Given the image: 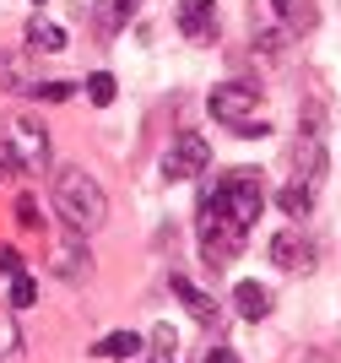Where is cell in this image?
Returning a JSON list of instances; mask_svg holds the SVG:
<instances>
[{
  "mask_svg": "<svg viewBox=\"0 0 341 363\" xmlns=\"http://www.w3.org/2000/svg\"><path fill=\"white\" fill-rule=\"evenodd\" d=\"M174 22H179V33H184V38L211 44V38H217V0H179Z\"/></svg>",
  "mask_w": 341,
  "mask_h": 363,
  "instance_id": "52a82bcc",
  "label": "cell"
},
{
  "mask_svg": "<svg viewBox=\"0 0 341 363\" xmlns=\"http://www.w3.org/2000/svg\"><path fill=\"white\" fill-rule=\"evenodd\" d=\"M0 277H6V282H16V277H22V255H16L11 244H0Z\"/></svg>",
  "mask_w": 341,
  "mask_h": 363,
  "instance_id": "603a6c76",
  "label": "cell"
},
{
  "mask_svg": "<svg viewBox=\"0 0 341 363\" xmlns=\"http://www.w3.org/2000/svg\"><path fill=\"white\" fill-rule=\"evenodd\" d=\"M141 352V336L135 331H108L98 347H92V358H108V363H119V358H135Z\"/></svg>",
  "mask_w": 341,
  "mask_h": 363,
  "instance_id": "9a60e30c",
  "label": "cell"
},
{
  "mask_svg": "<svg viewBox=\"0 0 341 363\" xmlns=\"http://www.w3.org/2000/svg\"><path fill=\"white\" fill-rule=\"evenodd\" d=\"M135 6H141V0H98V11H92L98 33H119V28L135 16Z\"/></svg>",
  "mask_w": 341,
  "mask_h": 363,
  "instance_id": "5bb4252c",
  "label": "cell"
},
{
  "mask_svg": "<svg viewBox=\"0 0 341 363\" xmlns=\"http://www.w3.org/2000/svg\"><path fill=\"white\" fill-rule=\"evenodd\" d=\"M206 163H211V141L195 136V130L174 136V147L163 152V174H168V179H201Z\"/></svg>",
  "mask_w": 341,
  "mask_h": 363,
  "instance_id": "8992f818",
  "label": "cell"
},
{
  "mask_svg": "<svg viewBox=\"0 0 341 363\" xmlns=\"http://www.w3.org/2000/svg\"><path fill=\"white\" fill-rule=\"evenodd\" d=\"M16 223L28 228V233H38V228H44V223H38V201H33V196H16Z\"/></svg>",
  "mask_w": 341,
  "mask_h": 363,
  "instance_id": "44dd1931",
  "label": "cell"
},
{
  "mask_svg": "<svg viewBox=\"0 0 341 363\" xmlns=\"http://www.w3.org/2000/svg\"><path fill=\"white\" fill-rule=\"evenodd\" d=\"M28 49H33V55H60V49H65V28H60V22H44V16H33V22H28Z\"/></svg>",
  "mask_w": 341,
  "mask_h": 363,
  "instance_id": "7c38bea8",
  "label": "cell"
},
{
  "mask_svg": "<svg viewBox=\"0 0 341 363\" xmlns=\"http://www.w3.org/2000/svg\"><path fill=\"white\" fill-rule=\"evenodd\" d=\"M0 363H22V331L11 315H0Z\"/></svg>",
  "mask_w": 341,
  "mask_h": 363,
  "instance_id": "e0dca14e",
  "label": "cell"
},
{
  "mask_svg": "<svg viewBox=\"0 0 341 363\" xmlns=\"http://www.w3.org/2000/svg\"><path fill=\"white\" fill-rule=\"evenodd\" d=\"M152 363H174V331H168V325L152 331Z\"/></svg>",
  "mask_w": 341,
  "mask_h": 363,
  "instance_id": "ffe728a7",
  "label": "cell"
},
{
  "mask_svg": "<svg viewBox=\"0 0 341 363\" xmlns=\"http://www.w3.org/2000/svg\"><path fill=\"white\" fill-rule=\"evenodd\" d=\"M244 239H250V228H244V223H233L228 212H217V206H206V201H201L195 244H201V260H206L211 272L233 266V260H238V250H244Z\"/></svg>",
  "mask_w": 341,
  "mask_h": 363,
  "instance_id": "3957f363",
  "label": "cell"
},
{
  "mask_svg": "<svg viewBox=\"0 0 341 363\" xmlns=\"http://www.w3.org/2000/svg\"><path fill=\"white\" fill-rule=\"evenodd\" d=\"M92 266L87 255V233H76L71 223H65V233H60V250H55V272L65 277V282H82V272Z\"/></svg>",
  "mask_w": 341,
  "mask_h": 363,
  "instance_id": "9c48e42d",
  "label": "cell"
},
{
  "mask_svg": "<svg viewBox=\"0 0 341 363\" xmlns=\"http://www.w3.org/2000/svg\"><path fill=\"white\" fill-rule=\"evenodd\" d=\"M271 6H276L282 16H293V6H298V0H271Z\"/></svg>",
  "mask_w": 341,
  "mask_h": 363,
  "instance_id": "d4e9b609",
  "label": "cell"
},
{
  "mask_svg": "<svg viewBox=\"0 0 341 363\" xmlns=\"http://www.w3.org/2000/svg\"><path fill=\"white\" fill-rule=\"evenodd\" d=\"M293 163H298V179L309 190H320V179H325V141H320V130H303V141L293 147Z\"/></svg>",
  "mask_w": 341,
  "mask_h": 363,
  "instance_id": "30bf717a",
  "label": "cell"
},
{
  "mask_svg": "<svg viewBox=\"0 0 341 363\" xmlns=\"http://www.w3.org/2000/svg\"><path fill=\"white\" fill-rule=\"evenodd\" d=\"M233 309L244 320H266L271 315V293L260 288V282H238V288H233Z\"/></svg>",
  "mask_w": 341,
  "mask_h": 363,
  "instance_id": "4fadbf2b",
  "label": "cell"
},
{
  "mask_svg": "<svg viewBox=\"0 0 341 363\" xmlns=\"http://www.w3.org/2000/svg\"><path fill=\"white\" fill-rule=\"evenodd\" d=\"M6 152L16 157V168H22V174H44V168H49V130H44L38 120H11Z\"/></svg>",
  "mask_w": 341,
  "mask_h": 363,
  "instance_id": "5b68a950",
  "label": "cell"
},
{
  "mask_svg": "<svg viewBox=\"0 0 341 363\" xmlns=\"http://www.w3.org/2000/svg\"><path fill=\"white\" fill-rule=\"evenodd\" d=\"M276 201H282V212L293 217V223H303V217L314 212V190H309V184H303V179H293V184H287V190H282V196H276Z\"/></svg>",
  "mask_w": 341,
  "mask_h": 363,
  "instance_id": "2e32d148",
  "label": "cell"
},
{
  "mask_svg": "<svg viewBox=\"0 0 341 363\" xmlns=\"http://www.w3.org/2000/svg\"><path fill=\"white\" fill-rule=\"evenodd\" d=\"M201 201L217 206V212H228L233 223L255 228L260 212H266V184H260L255 168H233V174H223V179H211L206 190H201Z\"/></svg>",
  "mask_w": 341,
  "mask_h": 363,
  "instance_id": "7a4b0ae2",
  "label": "cell"
},
{
  "mask_svg": "<svg viewBox=\"0 0 341 363\" xmlns=\"http://www.w3.org/2000/svg\"><path fill=\"white\" fill-rule=\"evenodd\" d=\"M174 298H184V309H190L201 325H211V320H217V298H206V293L195 288L190 277H174Z\"/></svg>",
  "mask_w": 341,
  "mask_h": 363,
  "instance_id": "8fae6325",
  "label": "cell"
},
{
  "mask_svg": "<svg viewBox=\"0 0 341 363\" xmlns=\"http://www.w3.org/2000/svg\"><path fill=\"white\" fill-rule=\"evenodd\" d=\"M206 363H238V352H228V347H217V352H206Z\"/></svg>",
  "mask_w": 341,
  "mask_h": 363,
  "instance_id": "cb8c5ba5",
  "label": "cell"
},
{
  "mask_svg": "<svg viewBox=\"0 0 341 363\" xmlns=\"http://www.w3.org/2000/svg\"><path fill=\"white\" fill-rule=\"evenodd\" d=\"M55 206L76 233H98L108 223V196L87 168H60L55 174Z\"/></svg>",
  "mask_w": 341,
  "mask_h": 363,
  "instance_id": "6da1fadb",
  "label": "cell"
},
{
  "mask_svg": "<svg viewBox=\"0 0 341 363\" xmlns=\"http://www.w3.org/2000/svg\"><path fill=\"white\" fill-rule=\"evenodd\" d=\"M33 298H38V282H33V277H16L11 282V309H28Z\"/></svg>",
  "mask_w": 341,
  "mask_h": 363,
  "instance_id": "7402d4cb",
  "label": "cell"
},
{
  "mask_svg": "<svg viewBox=\"0 0 341 363\" xmlns=\"http://www.w3.org/2000/svg\"><path fill=\"white\" fill-rule=\"evenodd\" d=\"M114 76H108V71H92L87 76V98H92V108H108V104H114Z\"/></svg>",
  "mask_w": 341,
  "mask_h": 363,
  "instance_id": "ac0fdd59",
  "label": "cell"
},
{
  "mask_svg": "<svg viewBox=\"0 0 341 363\" xmlns=\"http://www.w3.org/2000/svg\"><path fill=\"white\" fill-rule=\"evenodd\" d=\"M206 108L217 114V125H228L233 136H266L271 125L260 114V92L244 87V82H223V87L206 98Z\"/></svg>",
  "mask_w": 341,
  "mask_h": 363,
  "instance_id": "277c9868",
  "label": "cell"
},
{
  "mask_svg": "<svg viewBox=\"0 0 341 363\" xmlns=\"http://www.w3.org/2000/svg\"><path fill=\"white\" fill-rule=\"evenodd\" d=\"M71 82H33L28 87V98H44V104H65V98H71Z\"/></svg>",
  "mask_w": 341,
  "mask_h": 363,
  "instance_id": "d6986e66",
  "label": "cell"
},
{
  "mask_svg": "<svg viewBox=\"0 0 341 363\" xmlns=\"http://www.w3.org/2000/svg\"><path fill=\"white\" fill-rule=\"evenodd\" d=\"M271 266H282V272H309L314 266V244L303 239V228H282L271 239Z\"/></svg>",
  "mask_w": 341,
  "mask_h": 363,
  "instance_id": "ba28073f",
  "label": "cell"
}]
</instances>
